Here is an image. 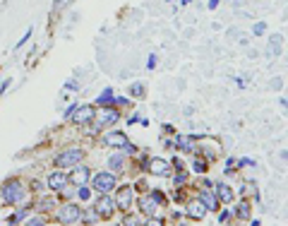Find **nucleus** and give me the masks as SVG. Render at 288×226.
I'll list each match as a JSON object with an SVG mask.
<instances>
[{
  "instance_id": "cd10ccee",
  "label": "nucleus",
  "mask_w": 288,
  "mask_h": 226,
  "mask_svg": "<svg viewBox=\"0 0 288 226\" xmlns=\"http://www.w3.org/2000/svg\"><path fill=\"white\" fill-rule=\"evenodd\" d=\"M96 217H99V214H96V209H94V212H82V222H84V224H94V222H99V219H96Z\"/></svg>"
},
{
  "instance_id": "e433bc0d",
  "label": "nucleus",
  "mask_w": 288,
  "mask_h": 226,
  "mask_svg": "<svg viewBox=\"0 0 288 226\" xmlns=\"http://www.w3.org/2000/svg\"><path fill=\"white\" fill-rule=\"evenodd\" d=\"M29 36H31V29H29L27 34H24V36H22V39H20V44H17V46H15V48H20V46H24V44H27V41H29Z\"/></svg>"
},
{
  "instance_id": "37998d69",
  "label": "nucleus",
  "mask_w": 288,
  "mask_h": 226,
  "mask_svg": "<svg viewBox=\"0 0 288 226\" xmlns=\"http://www.w3.org/2000/svg\"><path fill=\"white\" fill-rule=\"evenodd\" d=\"M180 2H183V5H187V2H192V0H180Z\"/></svg>"
},
{
  "instance_id": "c9c22d12",
  "label": "nucleus",
  "mask_w": 288,
  "mask_h": 226,
  "mask_svg": "<svg viewBox=\"0 0 288 226\" xmlns=\"http://www.w3.org/2000/svg\"><path fill=\"white\" fill-rule=\"evenodd\" d=\"M173 169H175V171H183V169H185V161H180V159H173Z\"/></svg>"
},
{
  "instance_id": "c756f323",
  "label": "nucleus",
  "mask_w": 288,
  "mask_h": 226,
  "mask_svg": "<svg viewBox=\"0 0 288 226\" xmlns=\"http://www.w3.org/2000/svg\"><path fill=\"white\" fill-rule=\"evenodd\" d=\"M252 34H255V36H264V34H267V22H257V24L252 27Z\"/></svg>"
},
{
  "instance_id": "4be33fe9",
  "label": "nucleus",
  "mask_w": 288,
  "mask_h": 226,
  "mask_svg": "<svg viewBox=\"0 0 288 226\" xmlns=\"http://www.w3.org/2000/svg\"><path fill=\"white\" fill-rule=\"evenodd\" d=\"M53 204H56V202H53L51 198H41L39 202H36V209H39V212H51Z\"/></svg>"
},
{
  "instance_id": "b1692460",
  "label": "nucleus",
  "mask_w": 288,
  "mask_h": 226,
  "mask_svg": "<svg viewBox=\"0 0 288 226\" xmlns=\"http://www.w3.org/2000/svg\"><path fill=\"white\" fill-rule=\"evenodd\" d=\"M130 94H132V96H137V99H140V96H144V94H146V87H144L142 82H135V85L130 87Z\"/></svg>"
},
{
  "instance_id": "9b49d317",
  "label": "nucleus",
  "mask_w": 288,
  "mask_h": 226,
  "mask_svg": "<svg viewBox=\"0 0 288 226\" xmlns=\"http://www.w3.org/2000/svg\"><path fill=\"white\" fill-rule=\"evenodd\" d=\"M214 195L219 198L221 204H233L235 202V193L230 190V185H226V183H216L214 185Z\"/></svg>"
},
{
  "instance_id": "c85d7f7f",
  "label": "nucleus",
  "mask_w": 288,
  "mask_h": 226,
  "mask_svg": "<svg viewBox=\"0 0 288 226\" xmlns=\"http://www.w3.org/2000/svg\"><path fill=\"white\" fill-rule=\"evenodd\" d=\"M120 152L130 157V154H137V147H135V144H130V140H127L125 144H123V147H120Z\"/></svg>"
},
{
  "instance_id": "5701e85b",
  "label": "nucleus",
  "mask_w": 288,
  "mask_h": 226,
  "mask_svg": "<svg viewBox=\"0 0 288 226\" xmlns=\"http://www.w3.org/2000/svg\"><path fill=\"white\" fill-rule=\"evenodd\" d=\"M243 195H252V198H257V185H255V181H247L245 185H243Z\"/></svg>"
},
{
  "instance_id": "4468645a",
  "label": "nucleus",
  "mask_w": 288,
  "mask_h": 226,
  "mask_svg": "<svg viewBox=\"0 0 288 226\" xmlns=\"http://www.w3.org/2000/svg\"><path fill=\"white\" fill-rule=\"evenodd\" d=\"M200 202L206 207V212H216V209H219V204H221V202H219V198H216L209 188H204V190L200 193Z\"/></svg>"
},
{
  "instance_id": "f8f14e48",
  "label": "nucleus",
  "mask_w": 288,
  "mask_h": 226,
  "mask_svg": "<svg viewBox=\"0 0 288 226\" xmlns=\"http://www.w3.org/2000/svg\"><path fill=\"white\" fill-rule=\"evenodd\" d=\"M281 46H284V36L281 34H271L269 36V46H267V56L271 60H276V56H281Z\"/></svg>"
},
{
  "instance_id": "7c9ffc66",
  "label": "nucleus",
  "mask_w": 288,
  "mask_h": 226,
  "mask_svg": "<svg viewBox=\"0 0 288 226\" xmlns=\"http://www.w3.org/2000/svg\"><path fill=\"white\" fill-rule=\"evenodd\" d=\"M123 222H125V224H130V226H142V224H146V219H140V217H125Z\"/></svg>"
},
{
  "instance_id": "473e14b6",
  "label": "nucleus",
  "mask_w": 288,
  "mask_h": 226,
  "mask_svg": "<svg viewBox=\"0 0 288 226\" xmlns=\"http://www.w3.org/2000/svg\"><path fill=\"white\" fill-rule=\"evenodd\" d=\"M27 224L29 226H43V224H46V219H43L41 214H36V217H31V219H29Z\"/></svg>"
},
{
  "instance_id": "6ab92c4d",
  "label": "nucleus",
  "mask_w": 288,
  "mask_h": 226,
  "mask_svg": "<svg viewBox=\"0 0 288 226\" xmlns=\"http://www.w3.org/2000/svg\"><path fill=\"white\" fill-rule=\"evenodd\" d=\"M101 142H103L106 147H123V144L127 142V137H125L123 133H106V135L101 137Z\"/></svg>"
},
{
  "instance_id": "1a4fd4ad",
  "label": "nucleus",
  "mask_w": 288,
  "mask_h": 226,
  "mask_svg": "<svg viewBox=\"0 0 288 226\" xmlns=\"http://www.w3.org/2000/svg\"><path fill=\"white\" fill-rule=\"evenodd\" d=\"M185 214H187V219H192V222H202L204 214H206V207L200 202V198H195L185 204Z\"/></svg>"
},
{
  "instance_id": "4c0bfd02",
  "label": "nucleus",
  "mask_w": 288,
  "mask_h": 226,
  "mask_svg": "<svg viewBox=\"0 0 288 226\" xmlns=\"http://www.w3.org/2000/svg\"><path fill=\"white\" fill-rule=\"evenodd\" d=\"M123 104H130V99H125V96H118V99H115V106H123Z\"/></svg>"
},
{
  "instance_id": "a211bd4d",
  "label": "nucleus",
  "mask_w": 288,
  "mask_h": 226,
  "mask_svg": "<svg viewBox=\"0 0 288 226\" xmlns=\"http://www.w3.org/2000/svg\"><path fill=\"white\" fill-rule=\"evenodd\" d=\"M230 212H233V217H235V219L247 222V219H250V202H247V200H240V202H238Z\"/></svg>"
},
{
  "instance_id": "9d476101",
  "label": "nucleus",
  "mask_w": 288,
  "mask_h": 226,
  "mask_svg": "<svg viewBox=\"0 0 288 226\" xmlns=\"http://www.w3.org/2000/svg\"><path fill=\"white\" fill-rule=\"evenodd\" d=\"M146 171H149L151 176H166V173L171 171V161H166V159H161V157H154V159L146 161Z\"/></svg>"
},
{
  "instance_id": "7ed1b4c3",
  "label": "nucleus",
  "mask_w": 288,
  "mask_h": 226,
  "mask_svg": "<svg viewBox=\"0 0 288 226\" xmlns=\"http://www.w3.org/2000/svg\"><path fill=\"white\" fill-rule=\"evenodd\" d=\"M80 161H84V152H82V149H67V152L58 154L53 164H56L58 169H72V166H77Z\"/></svg>"
},
{
  "instance_id": "20e7f679",
  "label": "nucleus",
  "mask_w": 288,
  "mask_h": 226,
  "mask_svg": "<svg viewBox=\"0 0 288 226\" xmlns=\"http://www.w3.org/2000/svg\"><path fill=\"white\" fill-rule=\"evenodd\" d=\"M94 118H96V109L91 106V104H77L75 106V111L70 115V120L75 123V125H86V123H94Z\"/></svg>"
},
{
  "instance_id": "f03ea898",
  "label": "nucleus",
  "mask_w": 288,
  "mask_h": 226,
  "mask_svg": "<svg viewBox=\"0 0 288 226\" xmlns=\"http://www.w3.org/2000/svg\"><path fill=\"white\" fill-rule=\"evenodd\" d=\"M91 185H94V190L96 193H113L115 190V173L113 171H101V173H96L94 178H91Z\"/></svg>"
},
{
  "instance_id": "f3484780",
  "label": "nucleus",
  "mask_w": 288,
  "mask_h": 226,
  "mask_svg": "<svg viewBox=\"0 0 288 226\" xmlns=\"http://www.w3.org/2000/svg\"><path fill=\"white\" fill-rule=\"evenodd\" d=\"M140 209H142V214L144 217H154L156 214V209H159V204L154 202V198L151 195H144V198H140Z\"/></svg>"
},
{
  "instance_id": "72a5a7b5",
  "label": "nucleus",
  "mask_w": 288,
  "mask_h": 226,
  "mask_svg": "<svg viewBox=\"0 0 288 226\" xmlns=\"http://www.w3.org/2000/svg\"><path fill=\"white\" fill-rule=\"evenodd\" d=\"M269 87H271L274 91H279V89H284V80H281V77H274V80L269 82Z\"/></svg>"
},
{
  "instance_id": "ddd939ff",
  "label": "nucleus",
  "mask_w": 288,
  "mask_h": 226,
  "mask_svg": "<svg viewBox=\"0 0 288 226\" xmlns=\"http://www.w3.org/2000/svg\"><path fill=\"white\" fill-rule=\"evenodd\" d=\"M65 183H67V173H65L62 169L53 171V173H51V176L46 178V185H48L51 190H60V188L65 185Z\"/></svg>"
},
{
  "instance_id": "a19ab883",
  "label": "nucleus",
  "mask_w": 288,
  "mask_h": 226,
  "mask_svg": "<svg viewBox=\"0 0 288 226\" xmlns=\"http://www.w3.org/2000/svg\"><path fill=\"white\" fill-rule=\"evenodd\" d=\"M279 104H281V106H284V111L288 113V101H286V99H281V101H279Z\"/></svg>"
},
{
  "instance_id": "393cba45",
  "label": "nucleus",
  "mask_w": 288,
  "mask_h": 226,
  "mask_svg": "<svg viewBox=\"0 0 288 226\" xmlns=\"http://www.w3.org/2000/svg\"><path fill=\"white\" fill-rule=\"evenodd\" d=\"M185 181H187V171H185V169L180 171V173H175V176H173V185H175V188L185 185Z\"/></svg>"
},
{
  "instance_id": "423d86ee",
  "label": "nucleus",
  "mask_w": 288,
  "mask_h": 226,
  "mask_svg": "<svg viewBox=\"0 0 288 226\" xmlns=\"http://www.w3.org/2000/svg\"><path fill=\"white\" fill-rule=\"evenodd\" d=\"M113 200H115V209L127 212V209L132 207V200H135V188H132V185H123Z\"/></svg>"
},
{
  "instance_id": "412c9836",
  "label": "nucleus",
  "mask_w": 288,
  "mask_h": 226,
  "mask_svg": "<svg viewBox=\"0 0 288 226\" xmlns=\"http://www.w3.org/2000/svg\"><path fill=\"white\" fill-rule=\"evenodd\" d=\"M192 137H183V135H180V137H178V144H175V147H178V149H180V152H195V149H197V147H195V144H192Z\"/></svg>"
},
{
  "instance_id": "dca6fc26",
  "label": "nucleus",
  "mask_w": 288,
  "mask_h": 226,
  "mask_svg": "<svg viewBox=\"0 0 288 226\" xmlns=\"http://www.w3.org/2000/svg\"><path fill=\"white\" fill-rule=\"evenodd\" d=\"M125 166H127V154H111L108 157V169L113 171V173H120V171H125Z\"/></svg>"
},
{
  "instance_id": "bb28decb",
  "label": "nucleus",
  "mask_w": 288,
  "mask_h": 226,
  "mask_svg": "<svg viewBox=\"0 0 288 226\" xmlns=\"http://www.w3.org/2000/svg\"><path fill=\"white\" fill-rule=\"evenodd\" d=\"M230 219H233V212H230V209H224V212H219V217H216V222H219V224H228Z\"/></svg>"
},
{
  "instance_id": "a878e982",
  "label": "nucleus",
  "mask_w": 288,
  "mask_h": 226,
  "mask_svg": "<svg viewBox=\"0 0 288 226\" xmlns=\"http://www.w3.org/2000/svg\"><path fill=\"white\" fill-rule=\"evenodd\" d=\"M149 195L154 198V202H156L159 207H161V204H166V193H161V190H151Z\"/></svg>"
},
{
  "instance_id": "79ce46f5",
  "label": "nucleus",
  "mask_w": 288,
  "mask_h": 226,
  "mask_svg": "<svg viewBox=\"0 0 288 226\" xmlns=\"http://www.w3.org/2000/svg\"><path fill=\"white\" fill-rule=\"evenodd\" d=\"M281 159H288V152H281Z\"/></svg>"
},
{
  "instance_id": "0eeeda50",
  "label": "nucleus",
  "mask_w": 288,
  "mask_h": 226,
  "mask_svg": "<svg viewBox=\"0 0 288 226\" xmlns=\"http://www.w3.org/2000/svg\"><path fill=\"white\" fill-rule=\"evenodd\" d=\"M58 219H60V224H77V222H82V209L77 204H72V202L70 204H62Z\"/></svg>"
},
{
  "instance_id": "ea45409f",
  "label": "nucleus",
  "mask_w": 288,
  "mask_h": 226,
  "mask_svg": "<svg viewBox=\"0 0 288 226\" xmlns=\"http://www.w3.org/2000/svg\"><path fill=\"white\" fill-rule=\"evenodd\" d=\"M219 7V0H209V10H216Z\"/></svg>"
},
{
  "instance_id": "6e6552de",
  "label": "nucleus",
  "mask_w": 288,
  "mask_h": 226,
  "mask_svg": "<svg viewBox=\"0 0 288 226\" xmlns=\"http://www.w3.org/2000/svg\"><path fill=\"white\" fill-rule=\"evenodd\" d=\"M89 178H91V171H89V166H84V164L72 166L70 173H67V183H72V185H84Z\"/></svg>"
},
{
  "instance_id": "2eb2a0df",
  "label": "nucleus",
  "mask_w": 288,
  "mask_h": 226,
  "mask_svg": "<svg viewBox=\"0 0 288 226\" xmlns=\"http://www.w3.org/2000/svg\"><path fill=\"white\" fill-rule=\"evenodd\" d=\"M120 120V113L115 111L113 106H106V109H101L99 113V118H96V123H101V125H113Z\"/></svg>"
},
{
  "instance_id": "aec40b11",
  "label": "nucleus",
  "mask_w": 288,
  "mask_h": 226,
  "mask_svg": "<svg viewBox=\"0 0 288 226\" xmlns=\"http://www.w3.org/2000/svg\"><path fill=\"white\" fill-rule=\"evenodd\" d=\"M99 109H106V106H115V96H113V89L108 87V89H103L101 94H99V99L94 101Z\"/></svg>"
},
{
  "instance_id": "f257e3e1",
  "label": "nucleus",
  "mask_w": 288,
  "mask_h": 226,
  "mask_svg": "<svg viewBox=\"0 0 288 226\" xmlns=\"http://www.w3.org/2000/svg\"><path fill=\"white\" fill-rule=\"evenodd\" d=\"M0 193H2V200L7 204H17V202H22V200L27 198V190H24V185L20 181H7Z\"/></svg>"
},
{
  "instance_id": "f704fd0d",
  "label": "nucleus",
  "mask_w": 288,
  "mask_h": 226,
  "mask_svg": "<svg viewBox=\"0 0 288 226\" xmlns=\"http://www.w3.org/2000/svg\"><path fill=\"white\" fill-rule=\"evenodd\" d=\"M146 68H149V70H154V68H156V56H154V53H151V56H149V60H146Z\"/></svg>"
},
{
  "instance_id": "2f4dec72",
  "label": "nucleus",
  "mask_w": 288,
  "mask_h": 226,
  "mask_svg": "<svg viewBox=\"0 0 288 226\" xmlns=\"http://www.w3.org/2000/svg\"><path fill=\"white\" fill-rule=\"evenodd\" d=\"M192 171H195V173H204V171H206V161H202V159L192 161Z\"/></svg>"
},
{
  "instance_id": "39448f33",
  "label": "nucleus",
  "mask_w": 288,
  "mask_h": 226,
  "mask_svg": "<svg viewBox=\"0 0 288 226\" xmlns=\"http://www.w3.org/2000/svg\"><path fill=\"white\" fill-rule=\"evenodd\" d=\"M94 209H96L99 219H111L115 214V200L111 198V193H101V198L94 202Z\"/></svg>"
},
{
  "instance_id": "58836bf2",
  "label": "nucleus",
  "mask_w": 288,
  "mask_h": 226,
  "mask_svg": "<svg viewBox=\"0 0 288 226\" xmlns=\"http://www.w3.org/2000/svg\"><path fill=\"white\" fill-rule=\"evenodd\" d=\"M202 152H204V157H206V159H214V152H211V149H202Z\"/></svg>"
}]
</instances>
